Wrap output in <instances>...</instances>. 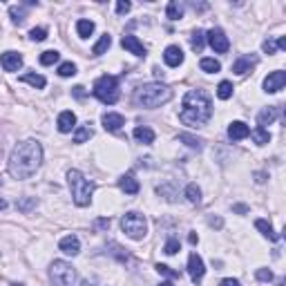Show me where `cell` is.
Wrapping results in <instances>:
<instances>
[{"label": "cell", "instance_id": "ffe728a7", "mask_svg": "<svg viewBox=\"0 0 286 286\" xmlns=\"http://www.w3.org/2000/svg\"><path fill=\"white\" fill-rule=\"evenodd\" d=\"M275 119H277V107H264V110L257 114V123H259V128H264V130H266V126H270Z\"/></svg>", "mask_w": 286, "mask_h": 286}, {"label": "cell", "instance_id": "c3c4849f", "mask_svg": "<svg viewBox=\"0 0 286 286\" xmlns=\"http://www.w3.org/2000/svg\"><path fill=\"white\" fill-rule=\"evenodd\" d=\"M233 210H235V212H242V215H244V212H248V206L239 204V206H235V208H233Z\"/></svg>", "mask_w": 286, "mask_h": 286}, {"label": "cell", "instance_id": "ba28073f", "mask_svg": "<svg viewBox=\"0 0 286 286\" xmlns=\"http://www.w3.org/2000/svg\"><path fill=\"white\" fill-rule=\"evenodd\" d=\"M206 38H208V43H210V47L215 49L217 54H226V51L231 49V40H228V36L223 34L219 27L210 29V32L206 34Z\"/></svg>", "mask_w": 286, "mask_h": 286}, {"label": "cell", "instance_id": "6f0895ef", "mask_svg": "<svg viewBox=\"0 0 286 286\" xmlns=\"http://www.w3.org/2000/svg\"><path fill=\"white\" fill-rule=\"evenodd\" d=\"M0 184H3V179H0Z\"/></svg>", "mask_w": 286, "mask_h": 286}, {"label": "cell", "instance_id": "d6a6232c", "mask_svg": "<svg viewBox=\"0 0 286 286\" xmlns=\"http://www.w3.org/2000/svg\"><path fill=\"white\" fill-rule=\"evenodd\" d=\"M59 59H61V54L56 49H47V51H43L40 54V65H54V63H59Z\"/></svg>", "mask_w": 286, "mask_h": 286}, {"label": "cell", "instance_id": "484cf974", "mask_svg": "<svg viewBox=\"0 0 286 286\" xmlns=\"http://www.w3.org/2000/svg\"><path fill=\"white\" fill-rule=\"evenodd\" d=\"M186 199L190 201V204H199L201 201V188L197 184H188L186 186Z\"/></svg>", "mask_w": 286, "mask_h": 286}, {"label": "cell", "instance_id": "b9f144b4", "mask_svg": "<svg viewBox=\"0 0 286 286\" xmlns=\"http://www.w3.org/2000/svg\"><path fill=\"white\" fill-rule=\"evenodd\" d=\"M157 192H159V195H168V197H165L168 201H175V199H177V197H175V190L170 188V186H159Z\"/></svg>", "mask_w": 286, "mask_h": 286}, {"label": "cell", "instance_id": "bcb514c9", "mask_svg": "<svg viewBox=\"0 0 286 286\" xmlns=\"http://www.w3.org/2000/svg\"><path fill=\"white\" fill-rule=\"evenodd\" d=\"M96 228H110V217H103L96 221Z\"/></svg>", "mask_w": 286, "mask_h": 286}, {"label": "cell", "instance_id": "8fae6325", "mask_svg": "<svg viewBox=\"0 0 286 286\" xmlns=\"http://www.w3.org/2000/svg\"><path fill=\"white\" fill-rule=\"evenodd\" d=\"M0 65H3L5 72H18L23 67V56L18 51H5L0 56Z\"/></svg>", "mask_w": 286, "mask_h": 286}, {"label": "cell", "instance_id": "4dcf8cb0", "mask_svg": "<svg viewBox=\"0 0 286 286\" xmlns=\"http://www.w3.org/2000/svg\"><path fill=\"white\" fill-rule=\"evenodd\" d=\"M233 90H235V87H233V83L221 81L219 85H217V96H219L221 101H228V98L233 96Z\"/></svg>", "mask_w": 286, "mask_h": 286}, {"label": "cell", "instance_id": "681fc988", "mask_svg": "<svg viewBox=\"0 0 286 286\" xmlns=\"http://www.w3.org/2000/svg\"><path fill=\"white\" fill-rule=\"evenodd\" d=\"M255 177H257V179H255V181H257V184H264V181H266V175H264V173H257Z\"/></svg>", "mask_w": 286, "mask_h": 286}, {"label": "cell", "instance_id": "816d5d0a", "mask_svg": "<svg viewBox=\"0 0 286 286\" xmlns=\"http://www.w3.org/2000/svg\"><path fill=\"white\" fill-rule=\"evenodd\" d=\"M188 239H190V244H197V242H199V237H197L195 233H190V237H188Z\"/></svg>", "mask_w": 286, "mask_h": 286}, {"label": "cell", "instance_id": "cb8c5ba5", "mask_svg": "<svg viewBox=\"0 0 286 286\" xmlns=\"http://www.w3.org/2000/svg\"><path fill=\"white\" fill-rule=\"evenodd\" d=\"M76 32H79V36L81 38H90L92 34H94V23H92V20H79V23H76Z\"/></svg>", "mask_w": 286, "mask_h": 286}, {"label": "cell", "instance_id": "f6af8a7d", "mask_svg": "<svg viewBox=\"0 0 286 286\" xmlns=\"http://www.w3.org/2000/svg\"><path fill=\"white\" fill-rule=\"evenodd\" d=\"M219 286H239L237 279H233V277H226V279H221Z\"/></svg>", "mask_w": 286, "mask_h": 286}, {"label": "cell", "instance_id": "f546056e", "mask_svg": "<svg viewBox=\"0 0 286 286\" xmlns=\"http://www.w3.org/2000/svg\"><path fill=\"white\" fill-rule=\"evenodd\" d=\"M165 16H168L170 20H179L181 16H184V9H181L179 3H168V7H165Z\"/></svg>", "mask_w": 286, "mask_h": 286}, {"label": "cell", "instance_id": "ac0fdd59", "mask_svg": "<svg viewBox=\"0 0 286 286\" xmlns=\"http://www.w3.org/2000/svg\"><path fill=\"white\" fill-rule=\"evenodd\" d=\"M56 126H59V132H72V128L76 126V114L65 110L59 114V121H56Z\"/></svg>", "mask_w": 286, "mask_h": 286}, {"label": "cell", "instance_id": "74e56055", "mask_svg": "<svg viewBox=\"0 0 286 286\" xmlns=\"http://www.w3.org/2000/svg\"><path fill=\"white\" fill-rule=\"evenodd\" d=\"M29 38L36 40V43H40V40L47 38V29H45V27H34L32 32H29Z\"/></svg>", "mask_w": 286, "mask_h": 286}, {"label": "cell", "instance_id": "603a6c76", "mask_svg": "<svg viewBox=\"0 0 286 286\" xmlns=\"http://www.w3.org/2000/svg\"><path fill=\"white\" fill-rule=\"evenodd\" d=\"M110 45H112V36L110 34H103L101 38H98V43L94 45V49H92V54H94V56L105 54V51L110 49Z\"/></svg>", "mask_w": 286, "mask_h": 286}, {"label": "cell", "instance_id": "9c48e42d", "mask_svg": "<svg viewBox=\"0 0 286 286\" xmlns=\"http://www.w3.org/2000/svg\"><path fill=\"white\" fill-rule=\"evenodd\" d=\"M188 273H190V277H192V282L195 284H199L201 279H204V275H206L204 259H201L197 253H190V257H188Z\"/></svg>", "mask_w": 286, "mask_h": 286}, {"label": "cell", "instance_id": "836d02e7", "mask_svg": "<svg viewBox=\"0 0 286 286\" xmlns=\"http://www.w3.org/2000/svg\"><path fill=\"white\" fill-rule=\"evenodd\" d=\"M90 137H92L90 126H81V128H76V132H74V143H85Z\"/></svg>", "mask_w": 286, "mask_h": 286}, {"label": "cell", "instance_id": "5bb4252c", "mask_svg": "<svg viewBox=\"0 0 286 286\" xmlns=\"http://www.w3.org/2000/svg\"><path fill=\"white\" fill-rule=\"evenodd\" d=\"M59 248L65 255H72V257H74V255L81 253V242H79V237H76V235H65L59 242Z\"/></svg>", "mask_w": 286, "mask_h": 286}, {"label": "cell", "instance_id": "7402d4cb", "mask_svg": "<svg viewBox=\"0 0 286 286\" xmlns=\"http://www.w3.org/2000/svg\"><path fill=\"white\" fill-rule=\"evenodd\" d=\"M134 139L150 145V143H154V132L150 128H134Z\"/></svg>", "mask_w": 286, "mask_h": 286}, {"label": "cell", "instance_id": "83f0119b", "mask_svg": "<svg viewBox=\"0 0 286 286\" xmlns=\"http://www.w3.org/2000/svg\"><path fill=\"white\" fill-rule=\"evenodd\" d=\"M251 137H253V141L257 143V145H266L270 141L268 130H264V128H255L253 132H251Z\"/></svg>", "mask_w": 286, "mask_h": 286}, {"label": "cell", "instance_id": "4fadbf2b", "mask_svg": "<svg viewBox=\"0 0 286 286\" xmlns=\"http://www.w3.org/2000/svg\"><path fill=\"white\" fill-rule=\"evenodd\" d=\"M163 61L168 67H179L184 63V51H181L179 45H170V47H165V51H163Z\"/></svg>", "mask_w": 286, "mask_h": 286}, {"label": "cell", "instance_id": "ab89813d", "mask_svg": "<svg viewBox=\"0 0 286 286\" xmlns=\"http://www.w3.org/2000/svg\"><path fill=\"white\" fill-rule=\"evenodd\" d=\"M179 248H181L179 239H168V242H165V246H163V253L165 255H175Z\"/></svg>", "mask_w": 286, "mask_h": 286}, {"label": "cell", "instance_id": "7bdbcfd3", "mask_svg": "<svg viewBox=\"0 0 286 286\" xmlns=\"http://www.w3.org/2000/svg\"><path fill=\"white\" fill-rule=\"evenodd\" d=\"M255 275H257V279H259V282H270V279H273V273H270L268 268H259Z\"/></svg>", "mask_w": 286, "mask_h": 286}, {"label": "cell", "instance_id": "1f68e13d", "mask_svg": "<svg viewBox=\"0 0 286 286\" xmlns=\"http://www.w3.org/2000/svg\"><path fill=\"white\" fill-rule=\"evenodd\" d=\"M199 67L204 72H208V74H212V72H219L221 70V65H219V61L217 59H201L199 61Z\"/></svg>", "mask_w": 286, "mask_h": 286}, {"label": "cell", "instance_id": "7c38bea8", "mask_svg": "<svg viewBox=\"0 0 286 286\" xmlns=\"http://www.w3.org/2000/svg\"><path fill=\"white\" fill-rule=\"evenodd\" d=\"M121 45H123V49H128L130 54H134V56H145L148 51H145L143 47V43L137 38V36H132V34H126L121 38Z\"/></svg>", "mask_w": 286, "mask_h": 286}, {"label": "cell", "instance_id": "db71d44e", "mask_svg": "<svg viewBox=\"0 0 286 286\" xmlns=\"http://www.w3.org/2000/svg\"><path fill=\"white\" fill-rule=\"evenodd\" d=\"M5 208H7V201H5V199H0V210H5Z\"/></svg>", "mask_w": 286, "mask_h": 286}, {"label": "cell", "instance_id": "f907efd6", "mask_svg": "<svg viewBox=\"0 0 286 286\" xmlns=\"http://www.w3.org/2000/svg\"><path fill=\"white\" fill-rule=\"evenodd\" d=\"M277 49H286V38H279L277 40Z\"/></svg>", "mask_w": 286, "mask_h": 286}, {"label": "cell", "instance_id": "7a4b0ae2", "mask_svg": "<svg viewBox=\"0 0 286 286\" xmlns=\"http://www.w3.org/2000/svg\"><path fill=\"white\" fill-rule=\"evenodd\" d=\"M210 117H212L210 96L204 90H190L184 96V103H181V112H179L181 123H186L190 128H201L210 121Z\"/></svg>", "mask_w": 286, "mask_h": 286}, {"label": "cell", "instance_id": "52a82bcc", "mask_svg": "<svg viewBox=\"0 0 286 286\" xmlns=\"http://www.w3.org/2000/svg\"><path fill=\"white\" fill-rule=\"evenodd\" d=\"M121 228L128 237L132 239H143L145 233H148V221L141 212H126L121 217Z\"/></svg>", "mask_w": 286, "mask_h": 286}, {"label": "cell", "instance_id": "4316f807", "mask_svg": "<svg viewBox=\"0 0 286 286\" xmlns=\"http://www.w3.org/2000/svg\"><path fill=\"white\" fill-rule=\"evenodd\" d=\"M179 141L186 143L188 148H195V150H201V148H204V141H201V139H197V137H192V134H188V132H181V134H179Z\"/></svg>", "mask_w": 286, "mask_h": 286}, {"label": "cell", "instance_id": "d4e9b609", "mask_svg": "<svg viewBox=\"0 0 286 286\" xmlns=\"http://www.w3.org/2000/svg\"><path fill=\"white\" fill-rule=\"evenodd\" d=\"M20 81H23V83H29L32 87H38V90H40V87H45V83H47V81H45V76L34 74V72H29V74H23V76H20Z\"/></svg>", "mask_w": 286, "mask_h": 286}, {"label": "cell", "instance_id": "5b68a950", "mask_svg": "<svg viewBox=\"0 0 286 286\" xmlns=\"http://www.w3.org/2000/svg\"><path fill=\"white\" fill-rule=\"evenodd\" d=\"M49 279L54 286H79V275L74 266L63 259H54V264L49 266Z\"/></svg>", "mask_w": 286, "mask_h": 286}, {"label": "cell", "instance_id": "11a10c76", "mask_svg": "<svg viewBox=\"0 0 286 286\" xmlns=\"http://www.w3.org/2000/svg\"><path fill=\"white\" fill-rule=\"evenodd\" d=\"M159 286H175V284H173V282H161Z\"/></svg>", "mask_w": 286, "mask_h": 286}, {"label": "cell", "instance_id": "2e32d148", "mask_svg": "<svg viewBox=\"0 0 286 286\" xmlns=\"http://www.w3.org/2000/svg\"><path fill=\"white\" fill-rule=\"evenodd\" d=\"M255 65H257V59H255V56H239L235 63H233V72L244 76V74H248Z\"/></svg>", "mask_w": 286, "mask_h": 286}, {"label": "cell", "instance_id": "7dc6e473", "mask_svg": "<svg viewBox=\"0 0 286 286\" xmlns=\"http://www.w3.org/2000/svg\"><path fill=\"white\" fill-rule=\"evenodd\" d=\"M74 96H79V98H83V96H85V87H74Z\"/></svg>", "mask_w": 286, "mask_h": 286}, {"label": "cell", "instance_id": "3957f363", "mask_svg": "<svg viewBox=\"0 0 286 286\" xmlns=\"http://www.w3.org/2000/svg\"><path fill=\"white\" fill-rule=\"evenodd\" d=\"M170 98H173V90L168 85H163V83H145L134 92V103L141 107H148V110L161 107Z\"/></svg>", "mask_w": 286, "mask_h": 286}, {"label": "cell", "instance_id": "e0dca14e", "mask_svg": "<svg viewBox=\"0 0 286 286\" xmlns=\"http://www.w3.org/2000/svg\"><path fill=\"white\" fill-rule=\"evenodd\" d=\"M248 134H251V128H248L244 121H233L231 126H228V137H231L233 141H242V139H246Z\"/></svg>", "mask_w": 286, "mask_h": 286}, {"label": "cell", "instance_id": "8d00e7d4", "mask_svg": "<svg viewBox=\"0 0 286 286\" xmlns=\"http://www.w3.org/2000/svg\"><path fill=\"white\" fill-rule=\"evenodd\" d=\"M59 74L63 76V79H70V76L76 74V65L74 63H63V65L59 67Z\"/></svg>", "mask_w": 286, "mask_h": 286}, {"label": "cell", "instance_id": "30bf717a", "mask_svg": "<svg viewBox=\"0 0 286 286\" xmlns=\"http://www.w3.org/2000/svg\"><path fill=\"white\" fill-rule=\"evenodd\" d=\"M284 83H286V72L275 70L264 79V90H266L268 94H275V92H279L284 87Z\"/></svg>", "mask_w": 286, "mask_h": 286}, {"label": "cell", "instance_id": "f1b7e54d", "mask_svg": "<svg viewBox=\"0 0 286 286\" xmlns=\"http://www.w3.org/2000/svg\"><path fill=\"white\" fill-rule=\"evenodd\" d=\"M204 43H206V34L201 32V29L192 32V36H190V45H192V49H195V51H201V49H204Z\"/></svg>", "mask_w": 286, "mask_h": 286}, {"label": "cell", "instance_id": "9f6ffc18", "mask_svg": "<svg viewBox=\"0 0 286 286\" xmlns=\"http://www.w3.org/2000/svg\"><path fill=\"white\" fill-rule=\"evenodd\" d=\"M12 286H23V284H12Z\"/></svg>", "mask_w": 286, "mask_h": 286}, {"label": "cell", "instance_id": "d6986e66", "mask_svg": "<svg viewBox=\"0 0 286 286\" xmlns=\"http://www.w3.org/2000/svg\"><path fill=\"white\" fill-rule=\"evenodd\" d=\"M119 188L126 192V195H137L139 192V181L134 179L132 173H128V175H123L121 179H119Z\"/></svg>", "mask_w": 286, "mask_h": 286}, {"label": "cell", "instance_id": "277c9868", "mask_svg": "<svg viewBox=\"0 0 286 286\" xmlns=\"http://www.w3.org/2000/svg\"><path fill=\"white\" fill-rule=\"evenodd\" d=\"M67 184H70L72 199H74L76 206H81V208L90 206L92 195H94V184L87 181L81 170H70V173H67Z\"/></svg>", "mask_w": 286, "mask_h": 286}, {"label": "cell", "instance_id": "d590c367", "mask_svg": "<svg viewBox=\"0 0 286 286\" xmlns=\"http://www.w3.org/2000/svg\"><path fill=\"white\" fill-rule=\"evenodd\" d=\"M157 273L159 275H165V277H181V270H175V268H170V266H165V264H157Z\"/></svg>", "mask_w": 286, "mask_h": 286}, {"label": "cell", "instance_id": "60d3db41", "mask_svg": "<svg viewBox=\"0 0 286 286\" xmlns=\"http://www.w3.org/2000/svg\"><path fill=\"white\" fill-rule=\"evenodd\" d=\"M262 49L266 51V54H275L277 51V40H273V38H268V40H264V45H262Z\"/></svg>", "mask_w": 286, "mask_h": 286}, {"label": "cell", "instance_id": "ee69618b", "mask_svg": "<svg viewBox=\"0 0 286 286\" xmlns=\"http://www.w3.org/2000/svg\"><path fill=\"white\" fill-rule=\"evenodd\" d=\"M130 9H132V5H130L128 0H119V3H117V12L119 14H128Z\"/></svg>", "mask_w": 286, "mask_h": 286}, {"label": "cell", "instance_id": "44dd1931", "mask_svg": "<svg viewBox=\"0 0 286 286\" xmlns=\"http://www.w3.org/2000/svg\"><path fill=\"white\" fill-rule=\"evenodd\" d=\"M255 228H257V231H262V235L268 237L270 242H277V233L273 231V226H270L266 219H257V221H255Z\"/></svg>", "mask_w": 286, "mask_h": 286}, {"label": "cell", "instance_id": "8992f818", "mask_svg": "<svg viewBox=\"0 0 286 286\" xmlns=\"http://www.w3.org/2000/svg\"><path fill=\"white\" fill-rule=\"evenodd\" d=\"M94 96L101 103H105V105H114V103L119 101V79L117 76H112V74L101 76V79L94 83Z\"/></svg>", "mask_w": 286, "mask_h": 286}, {"label": "cell", "instance_id": "f5cc1de1", "mask_svg": "<svg viewBox=\"0 0 286 286\" xmlns=\"http://www.w3.org/2000/svg\"><path fill=\"white\" fill-rule=\"evenodd\" d=\"M210 226H217V228H221V219H210Z\"/></svg>", "mask_w": 286, "mask_h": 286}, {"label": "cell", "instance_id": "e575fe53", "mask_svg": "<svg viewBox=\"0 0 286 286\" xmlns=\"http://www.w3.org/2000/svg\"><path fill=\"white\" fill-rule=\"evenodd\" d=\"M16 206H18L20 212H25V215H27L29 210H34V208L38 206V201H36V197H29V199H20Z\"/></svg>", "mask_w": 286, "mask_h": 286}, {"label": "cell", "instance_id": "9a60e30c", "mask_svg": "<svg viewBox=\"0 0 286 286\" xmlns=\"http://www.w3.org/2000/svg\"><path fill=\"white\" fill-rule=\"evenodd\" d=\"M103 128L107 130V132H117V130H121L123 126H126V119L121 117V114H117V112H107V114H103Z\"/></svg>", "mask_w": 286, "mask_h": 286}, {"label": "cell", "instance_id": "f35d334b", "mask_svg": "<svg viewBox=\"0 0 286 286\" xmlns=\"http://www.w3.org/2000/svg\"><path fill=\"white\" fill-rule=\"evenodd\" d=\"M9 14H12V20L16 25H20L25 20V9L23 7H9Z\"/></svg>", "mask_w": 286, "mask_h": 286}, {"label": "cell", "instance_id": "6da1fadb", "mask_svg": "<svg viewBox=\"0 0 286 286\" xmlns=\"http://www.w3.org/2000/svg\"><path fill=\"white\" fill-rule=\"evenodd\" d=\"M43 163V145L34 139L18 143L9 154L7 170L14 179H29Z\"/></svg>", "mask_w": 286, "mask_h": 286}]
</instances>
